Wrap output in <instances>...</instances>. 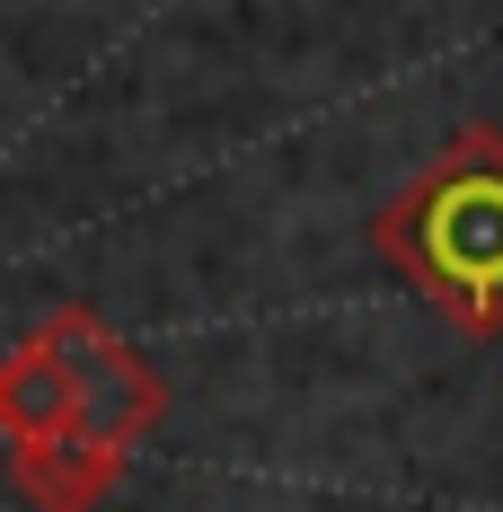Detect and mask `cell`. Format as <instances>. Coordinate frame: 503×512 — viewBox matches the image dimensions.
Segmentation results:
<instances>
[{
  "label": "cell",
  "instance_id": "1",
  "mask_svg": "<svg viewBox=\"0 0 503 512\" xmlns=\"http://www.w3.org/2000/svg\"><path fill=\"white\" fill-rule=\"evenodd\" d=\"M371 248L459 336H503V133L459 124L371 221Z\"/></svg>",
  "mask_w": 503,
  "mask_h": 512
},
{
  "label": "cell",
  "instance_id": "2",
  "mask_svg": "<svg viewBox=\"0 0 503 512\" xmlns=\"http://www.w3.org/2000/svg\"><path fill=\"white\" fill-rule=\"evenodd\" d=\"M45 327H53V345L71 354V380H80L71 433L98 442V451H115V460H133V451L159 433V415H168V380H159L106 318H89V309H53Z\"/></svg>",
  "mask_w": 503,
  "mask_h": 512
},
{
  "label": "cell",
  "instance_id": "3",
  "mask_svg": "<svg viewBox=\"0 0 503 512\" xmlns=\"http://www.w3.org/2000/svg\"><path fill=\"white\" fill-rule=\"evenodd\" d=\"M71 415H80V380H71V354L53 345V327L18 336L0 354V442L9 451L53 442V433H71Z\"/></svg>",
  "mask_w": 503,
  "mask_h": 512
},
{
  "label": "cell",
  "instance_id": "4",
  "mask_svg": "<svg viewBox=\"0 0 503 512\" xmlns=\"http://www.w3.org/2000/svg\"><path fill=\"white\" fill-rule=\"evenodd\" d=\"M9 477H18V495L36 512H98L106 486L124 477V460L98 451V442H80V433H53V442L9 451Z\"/></svg>",
  "mask_w": 503,
  "mask_h": 512
}]
</instances>
